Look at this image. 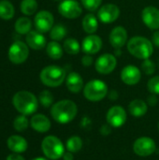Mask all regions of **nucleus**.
<instances>
[{
	"label": "nucleus",
	"mask_w": 159,
	"mask_h": 160,
	"mask_svg": "<svg viewBox=\"0 0 159 160\" xmlns=\"http://www.w3.org/2000/svg\"><path fill=\"white\" fill-rule=\"evenodd\" d=\"M78 113L76 103L69 99L60 100L54 103L51 109L52 117L59 124H67L71 122Z\"/></svg>",
	"instance_id": "f257e3e1"
},
{
	"label": "nucleus",
	"mask_w": 159,
	"mask_h": 160,
	"mask_svg": "<svg viewBox=\"0 0 159 160\" xmlns=\"http://www.w3.org/2000/svg\"><path fill=\"white\" fill-rule=\"evenodd\" d=\"M15 109L23 115L34 113L37 110L38 101L34 94L28 91H19L12 98Z\"/></svg>",
	"instance_id": "f03ea898"
},
{
	"label": "nucleus",
	"mask_w": 159,
	"mask_h": 160,
	"mask_svg": "<svg viewBox=\"0 0 159 160\" xmlns=\"http://www.w3.org/2000/svg\"><path fill=\"white\" fill-rule=\"evenodd\" d=\"M127 46L130 54L142 60L150 58L154 52V44L151 40L141 36L131 38L127 41Z\"/></svg>",
	"instance_id": "7ed1b4c3"
},
{
	"label": "nucleus",
	"mask_w": 159,
	"mask_h": 160,
	"mask_svg": "<svg viewBox=\"0 0 159 160\" xmlns=\"http://www.w3.org/2000/svg\"><path fill=\"white\" fill-rule=\"evenodd\" d=\"M39 78L44 85L49 87H58L64 82L67 75L63 68L52 65L45 67L41 70Z\"/></svg>",
	"instance_id": "20e7f679"
},
{
	"label": "nucleus",
	"mask_w": 159,
	"mask_h": 160,
	"mask_svg": "<svg viewBox=\"0 0 159 160\" xmlns=\"http://www.w3.org/2000/svg\"><path fill=\"white\" fill-rule=\"evenodd\" d=\"M41 149L47 158L57 160L63 158L65 147L63 142L55 136H47L41 142Z\"/></svg>",
	"instance_id": "39448f33"
},
{
	"label": "nucleus",
	"mask_w": 159,
	"mask_h": 160,
	"mask_svg": "<svg viewBox=\"0 0 159 160\" xmlns=\"http://www.w3.org/2000/svg\"><path fill=\"white\" fill-rule=\"evenodd\" d=\"M107 94L108 85L101 80H92L83 87V95L89 101H100L106 98Z\"/></svg>",
	"instance_id": "423d86ee"
},
{
	"label": "nucleus",
	"mask_w": 159,
	"mask_h": 160,
	"mask_svg": "<svg viewBox=\"0 0 159 160\" xmlns=\"http://www.w3.org/2000/svg\"><path fill=\"white\" fill-rule=\"evenodd\" d=\"M29 56L28 45L22 41H15L11 44L8 50V59L13 64H22L27 60Z\"/></svg>",
	"instance_id": "0eeeda50"
},
{
	"label": "nucleus",
	"mask_w": 159,
	"mask_h": 160,
	"mask_svg": "<svg viewBox=\"0 0 159 160\" xmlns=\"http://www.w3.org/2000/svg\"><path fill=\"white\" fill-rule=\"evenodd\" d=\"M58 12L67 19H76L82 15V8L76 0H62L58 5Z\"/></svg>",
	"instance_id": "6e6552de"
},
{
	"label": "nucleus",
	"mask_w": 159,
	"mask_h": 160,
	"mask_svg": "<svg viewBox=\"0 0 159 160\" xmlns=\"http://www.w3.org/2000/svg\"><path fill=\"white\" fill-rule=\"evenodd\" d=\"M156 149L155 141L149 137H141L133 144V151L139 157H149L155 153Z\"/></svg>",
	"instance_id": "1a4fd4ad"
},
{
	"label": "nucleus",
	"mask_w": 159,
	"mask_h": 160,
	"mask_svg": "<svg viewBox=\"0 0 159 160\" xmlns=\"http://www.w3.org/2000/svg\"><path fill=\"white\" fill-rule=\"evenodd\" d=\"M116 66H117L116 57L115 55L111 53H104L100 55L95 63L96 70L103 75L112 73L115 69Z\"/></svg>",
	"instance_id": "9d476101"
},
{
	"label": "nucleus",
	"mask_w": 159,
	"mask_h": 160,
	"mask_svg": "<svg viewBox=\"0 0 159 160\" xmlns=\"http://www.w3.org/2000/svg\"><path fill=\"white\" fill-rule=\"evenodd\" d=\"M127 112L122 106H112L107 112V122L112 128H120L127 122Z\"/></svg>",
	"instance_id": "9b49d317"
},
{
	"label": "nucleus",
	"mask_w": 159,
	"mask_h": 160,
	"mask_svg": "<svg viewBox=\"0 0 159 160\" xmlns=\"http://www.w3.org/2000/svg\"><path fill=\"white\" fill-rule=\"evenodd\" d=\"M98 20L103 23H112L120 16V8L115 4H106L98 9Z\"/></svg>",
	"instance_id": "f8f14e48"
},
{
	"label": "nucleus",
	"mask_w": 159,
	"mask_h": 160,
	"mask_svg": "<svg viewBox=\"0 0 159 160\" xmlns=\"http://www.w3.org/2000/svg\"><path fill=\"white\" fill-rule=\"evenodd\" d=\"M54 18L52 14L48 10H41L35 16V26L37 31L46 33L51 31L53 26Z\"/></svg>",
	"instance_id": "ddd939ff"
},
{
	"label": "nucleus",
	"mask_w": 159,
	"mask_h": 160,
	"mask_svg": "<svg viewBox=\"0 0 159 160\" xmlns=\"http://www.w3.org/2000/svg\"><path fill=\"white\" fill-rule=\"evenodd\" d=\"M142 19L144 24L152 29H159V9L154 6H148L142 9Z\"/></svg>",
	"instance_id": "4468645a"
},
{
	"label": "nucleus",
	"mask_w": 159,
	"mask_h": 160,
	"mask_svg": "<svg viewBox=\"0 0 159 160\" xmlns=\"http://www.w3.org/2000/svg\"><path fill=\"white\" fill-rule=\"evenodd\" d=\"M102 39L99 36L89 35L85 37L82 42V50L85 54H96L102 48Z\"/></svg>",
	"instance_id": "2eb2a0df"
},
{
	"label": "nucleus",
	"mask_w": 159,
	"mask_h": 160,
	"mask_svg": "<svg viewBox=\"0 0 159 160\" xmlns=\"http://www.w3.org/2000/svg\"><path fill=\"white\" fill-rule=\"evenodd\" d=\"M142 79L141 70L133 65L126 66L121 71V80L127 85H135Z\"/></svg>",
	"instance_id": "dca6fc26"
},
{
	"label": "nucleus",
	"mask_w": 159,
	"mask_h": 160,
	"mask_svg": "<svg viewBox=\"0 0 159 160\" xmlns=\"http://www.w3.org/2000/svg\"><path fill=\"white\" fill-rule=\"evenodd\" d=\"M127 42V32L123 26L114 27L110 34V43L115 49H121Z\"/></svg>",
	"instance_id": "f3484780"
},
{
	"label": "nucleus",
	"mask_w": 159,
	"mask_h": 160,
	"mask_svg": "<svg viewBox=\"0 0 159 160\" xmlns=\"http://www.w3.org/2000/svg\"><path fill=\"white\" fill-rule=\"evenodd\" d=\"M26 44L33 50H41L46 46V38L43 34L37 30H31L25 38Z\"/></svg>",
	"instance_id": "a211bd4d"
},
{
	"label": "nucleus",
	"mask_w": 159,
	"mask_h": 160,
	"mask_svg": "<svg viewBox=\"0 0 159 160\" xmlns=\"http://www.w3.org/2000/svg\"><path fill=\"white\" fill-rule=\"evenodd\" d=\"M66 85L71 93H80L83 88V79L79 73L70 72L66 78Z\"/></svg>",
	"instance_id": "6ab92c4d"
},
{
	"label": "nucleus",
	"mask_w": 159,
	"mask_h": 160,
	"mask_svg": "<svg viewBox=\"0 0 159 160\" xmlns=\"http://www.w3.org/2000/svg\"><path fill=\"white\" fill-rule=\"evenodd\" d=\"M31 127L39 133H45L51 128V122L44 114H36L31 118Z\"/></svg>",
	"instance_id": "aec40b11"
},
{
	"label": "nucleus",
	"mask_w": 159,
	"mask_h": 160,
	"mask_svg": "<svg viewBox=\"0 0 159 160\" xmlns=\"http://www.w3.org/2000/svg\"><path fill=\"white\" fill-rule=\"evenodd\" d=\"M7 146L10 151L13 153H22L27 149V142L25 141L24 138L18 136V135H13L10 136L7 139Z\"/></svg>",
	"instance_id": "412c9836"
},
{
	"label": "nucleus",
	"mask_w": 159,
	"mask_h": 160,
	"mask_svg": "<svg viewBox=\"0 0 159 160\" xmlns=\"http://www.w3.org/2000/svg\"><path fill=\"white\" fill-rule=\"evenodd\" d=\"M128 111L130 114L134 117H142L146 114L148 111V106L145 101L142 99H134L128 105Z\"/></svg>",
	"instance_id": "4be33fe9"
},
{
	"label": "nucleus",
	"mask_w": 159,
	"mask_h": 160,
	"mask_svg": "<svg viewBox=\"0 0 159 160\" xmlns=\"http://www.w3.org/2000/svg\"><path fill=\"white\" fill-rule=\"evenodd\" d=\"M82 28L89 35L95 34L98 28L97 18L94 14H86L82 19Z\"/></svg>",
	"instance_id": "5701e85b"
},
{
	"label": "nucleus",
	"mask_w": 159,
	"mask_h": 160,
	"mask_svg": "<svg viewBox=\"0 0 159 160\" xmlns=\"http://www.w3.org/2000/svg\"><path fill=\"white\" fill-rule=\"evenodd\" d=\"M46 52L49 57H51L53 60H58L63 56L64 53V48L57 42V41H51L47 44Z\"/></svg>",
	"instance_id": "b1692460"
},
{
	"label": "nucleus",
	"mask_w": 159,
	"mask_h": 160,
	"mask_svg": "<svg viewBox=\"0 0 159 160\" xmlns=\"http://www.w3.org/2000/svg\"><path fill=\"white\" fill-rule=\"evenodd\" d=\"M15 9L13 5L7 0L0 1V18L3 20H10L13 18Z\"/></svg>",
	"instance_id": "393cba45"
},
{
	"label": "nucleus",
	"mask_w": 159,
	"mask_h": 160,
	"mask_svg": "<svg viewBox=\"0 0 159 160\" xmlns=\"http://www.w3.org/2000/svg\"><path fill=\"white\" fill-rule=\"evenodd\" d=\"M32 22L27 17H21L15 22V30L21 35H27L31 31Z\"/></svg>",
	"instance_id": "a878e982"
},
{
	"label": "nucleus",
	"mask_w": 159,
	"mask_h": 160,
	"mask_svg": "<svg viewBox=\"0 0 159 160\" xmlns=\"http://www.w3.org/2000/svg\"><path fill=\"white\" fill-rule=\"evenodd\" d=\"M63 48H64V51H65L66 52H67L68 54L74 55V54H77V53L80 52L82 46L80 45L79 41L76 40L75 38H67L64 41Z\"/></svg>",
	"instance_id": "bb28decb"
},
{
	"label": "nucleus",
	"mask_w": 159,
	"mask_h": 160,
	"mask_svg": "<svg viewBox=\"0 0 159 160\" xmlns=\"http://www.w3.org/2000/svg\"><path fill=\"white\" fill-rule=\"evenodd\" d=\"M67 36V28L63 24H55L50 31V37L54 41H60Z\"/></svg>",
	"instance_id": "cd10ccee"
},
{
	"label": "nucleus",
	"mask_w": 159,
	"mask_h": 160,
	"mask_svg": "<svg viewBox=\"0 0 159 160\" xmlns=\"http://www.w3.org/2000/svg\"><path fill=\"white\" fill-rule=\"evenodd\" d=\"M20 8L24 15H33L37 9V0H22Z\"/></svg>",
	"instance_id": "c85d7f7f"
},
{
	"label": "nucleus",
	"mask_w": 159,
	"mask_h": 160,
	"mask_svg": "<svg viewBox=\"0 0 159 160\" xmlns=\"http://www.w3.org/2000/svg\"><path fill=\"white\" fill-rule=\"evenodd\" d=\"M67 150L71 153H77L82 148V141L79 136H72L67 141Z\"/></svg>",
	"instance_id": "c756f323"
},
{
	"label": "nucleus",
	"mask_w": 159,
	"mask_h": 160,
	"mask_svg": "<svg viewBox=\"0 0 159 160\" xmlns=\"http://www.w3.org/2000/svg\"><path fill=\"white\" fill-rule=\"evenodd\" d=\"M29 126V121L26 117V115H19L15 118L13 122V127L14 128L19 131V132H23Z\"/></svg>",
	"instance_id": "7c9ffc66"
},
{
	"label": "nucleus",
	"mask_w": 159,
	"mask_h": 160,
	"mask_svg": "<svg viewBox=\"0 0 159 160\" xmlns=\"http://www.w3.org/2000/svg\"><path fill=\"white\" fill-rule=\"evenodd\" d=\"M38 99H39L40 104H41L43 107H45V108H49V107L52 106V103H53V96H52V94L50 91H48V90L42 91V92L39 94Z\"/></svg>",
	"instance_id": "2f4dec72"
},
{
	"label": "nucleus",
	"mask_w": 159,
	"mask_h": 160,
	"mask_svg": "<svg viewBox=\"0 0 159 160\" xmlns=\"http://www.w3.org/2000/svg\"><path fill=\"white\" fill-rule=\"evenodd\" d=\"M82 5L89 11H96L101 5L102 0H81Z\"/></svg>",
	"instance_id": "473e14b6"
},
{
	"label": "nucleus",
	"mask_w": 159,
	"mask_h": 160,
	"mask_svg": "<svg viewBox=\"0 0 159 160\" xmlns=\"http://www.w3.org/2000/svg\"><path fill=\"white\" fill-rule=\"evenodd\" d=\"M147 88L150 93L154 95H159V75L151 78L148 81Z\"/></svg>",
	"instance_id": "72a5a7b5"
},
{
	"label": "nucleus",
	"mask_w": 159,
	"mask_h": 160,
	"mask_svg": "<svg viewBox=\"0 0 159 160\" xmlns=\"http://www.w3.org/2000/svg\"><path fill=\"white\" fill-rule=\"evenodd\" d=\"M142 68L146 75H152L156 71V64L148 58L142 63Z\"/></svg>",
	"instance_id": "f704fd0d"
},
{
	"label": "nucleus",
	"mask_w": 159,
	"mask_h": 160,
	"mask_svg": "<svg viewBox=\"0 0 159 160\" xmlns=\"http://www.w3.org/2000/svg\"><path fill=\"white\" fill-rule=\"evenodd\" d=\"M82 64L84 67H90L93 64V57L90 54H85L82 58Z\"/></svg>",
	"instance_id": "c9c22d12"
},
{
	"label": "nucleus",
	"mask_w": 159,
	"mask_h": 160,
	"mask_svg": "<svg viewBox=\"0 0 159 160\" xmlns=\"http://www.w3.org/2000/svg\"><path fill=\"white\" fill-rule=\"evenodd\" d=\"M6 160H25L22 156H21L18 153H14V154H10L9 156H7Z\"/></svg>",
	"instance_id": "e433bc0d"
},
{
	"label": "nucleus",
	"mask_w": 159,
	"mask_h": 160,
	"mask_svg": "<svg viewBox=\"0 0 159 160\" xmlns=\"http://www.w3.org/2000/svg\"><path fill=\"white\" fill-rule=\"evenodd\" d=\"M152 40H153V44L157 47H159V30H157L154 35H153V38H152Z\"/></svg>",
	"instance_id": "4c0bfd02"
},
{
	"label": "nucleus",
	"mask_w": 159,
	"mask_h": 160,
	"mask_svg": "<svg viewBox=\"0 0 159 160\" xmlns=\"http://www.w3.org/2000/svg\"><path fill=\"white\" fill-rule=\"evenodd\" d=\"M63 159L64 160H74V156H73V153L67 151V153H65L63 155Z\"/></svg>",
	"instance_id": "58836bf2"
},
{
	"label": "nucleus",
	"mask_w": 159,
	"mask_h": 160,
	"mask_svg": "<svg viewBox=\"0 0 159 160\" xmlns=\"http://www.w3.org/2000/svg\"><path fill=\"white\" fill-rule=\"evenodd\" d=\"M32 160H48L47 158H34Z\"/></svg>",
	"instance_id": "ea45409f"
},
{
	"label": "nucleus",
	"mask_w": 159,
	"mask_h": 160,
	"mask_svg": "<svg viewBox=\"0 0 159 160\" xmlns=\"http://www.w3.org/2000/svg\"><path fill=\"white\" fill-rule=\"evenodd\" d=\"M53 1H60V2H61L62 0H53Z\"/></svg>",
	"instance_id": "a19ab883"
},
{
	"label": "nucleus",
	"mask_w": 159,
	"mask_h": 160,
	"mask_svg": "<svg viewBox=\"0 0 159 160\" xmlns=\"http://www.w3.org/2000/svg\"><path fill=\"white\" fill-rule=\"evenodd\" d=\"M158 128H159V124H158Z\"/></svg>",
	"instance_id": "79ce46f5"
}]
</instances>
